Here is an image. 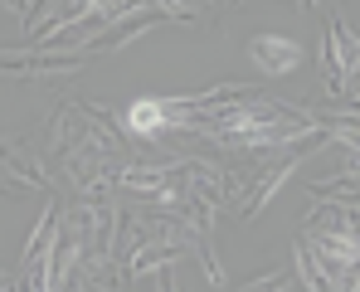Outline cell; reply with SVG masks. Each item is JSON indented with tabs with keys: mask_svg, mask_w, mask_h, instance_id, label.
Returning <instances> with one entry per match:
<instances>
[{
	"mask_svg": "<svg viewBox=\"0 0 360 292\" xmlns=\"http://www.w3.org/2000/svg\"><path fill=\"white\" fill-rule=\"evenodd\" d=\"M248 54H253V63L263 73H292L302 63V44L297 39H283V34H258L248 44Z\"/></svg>",
	"mask_w": 360,
	"mask_h": 292,
	"instance_id": "obj_5",
	"label": "cell"
},
{
	"mask_svg": "<svg viewBox=\"0 0 360 292\" xmlns=\"http://www.w3.org/2000/svg\"><path fill=\"white\" fill-rule=\"evenodd\" d=\"M0 5H10L15 15H30V0H0Z\"/></svg>",
	"mask_w": 360,
	"mask_h": 292,
	"instance_id": "obj_14",
	"label": "cell"
},
{
	"mask_svg": "<svg viewBox=\"0 0 360 292\" xmlns=\"http://www.w3.org/2000/svg\"><path fill=\"white\" fill-rule=\"evenodd\" d=\"M224 5H229V0H205V10H224Z\"/></svg>",
	"mask_w": 360,
	"mask_h": 292,
	"instance_id": "obj_16",
	"label": "cell"
},
{
	"mask_svg": "<svg viewBox=\"0 0 360 292\" xmlns=\"http://www.w3.org/2000/svg\"><path fill=\"white\" fill-rule=\"evenodd\" d=\"M171 15L151 0V5H136V10H127L122 20H112L98 39H93V49H122V44H131L136 34H146V30H156V25H166Z\"/></svg>",
	"mask_w": 360,
	"mask_h": 292,
	"instance_id": "obj_2",
	"label": "cell"
},
{
	"mask_svg": "<svg viewBox=\"0 0 360 292\" xmlns=\"http://www.w3.org/2000/svg\"><path fill=\"white\" fill-rule=\"evenodd\" d=\"M122 122L146 141V146H161L166 141V132H171V117H166V98H136L127 113H122Z\"/></svg>",
	"mask_w": 360,
	"mask_h": 292,
	"instance_id": "obj_4",
	"label": "cell"
},
{
	"mask_svg": "<svg viewBox=\"0 0 360 292\" xmlns=\"http://www.w3.org/2000/svg\"><path fill=\"white\" fill-rule=\"evenodd\" d=\"M185 180H190V195H200L205 205H224L229 195H234V185H239V175L234 171H219L214 161H185Z\"/></svg>",
	"mask_w": 360,
	"mask_h": 292,
	"instance_id": "obj_3",
	"label": "cell"
},
{
	"mask_svg": "<svg viewBox=\"0 0 360 292\" xmlns=\"http://www.w3.org/2000/svg\"><path fill=\"white\" fill-rule=\"evenodd\" d=\"M307 117H311L326 137H336V141H346V146H360V113L356 108H346V103H336V108L307 103Z\"/></svg>",
	"mask_w": 360,
	"mask_h": 292,
	"instance_id": "obj_6",
	"label": "cell"
},
{
	"mask_svg": "<svg viewBox=\"0 0 360 292\" xmlns=\"http://www.w3.org/2000/svg\"><path fill=\"white\" fill-rule=\"evenodd\" d=\"M156 288H161V292H176V273H171V268H161V273H156Z\"/></svg>",
	"mask_w": 360,
	"mask_h": 292,
	"instance_id": "obj_12",
	"label": "cell"
},
{
	"mask_svg": "<svg viewBox=\"0 0 360 292\" xmlns=\"http://www.w3.org/2000/svg\"><path fill=\"white\" fill-rule=\"evenodd\" d=\"M239 292H288V268H278V273H268V278H258V283H248Z\"/></svg>",
	"mask_w": 360,
	"mask_h": 292,
	"instance_id": "obj_10",
	"label": "cell"
},
{
	"mask_svg": "<svg viewBox=\"0 0 360 292\" xmlns=\"http://www.w3.org/2000/svg\"><path fill=\"white\" fill-rule=\"evenodd\" d=\"M83 68V54L59 49H0V73L10 78H68Z\"/></svg>",
	"mask_w": 360,
	"mask_h": 292,
	"instance_id": "obj_1",
	"label": "cell"
},
{
	"mask_svg": "<svg viewBox=\"0 0 360 292\" xmlns=\"http://www.w3.org/2000/svg\"><path fill=\"white\" fill-rule=\"evenodd\" d=\"M0 166L10 175H20L30 190H49V171H44V161L25 146V141H0Z\"/></svg>",
	"mask_w": 360,
	"mask_h": 292,
	"instance_id": "obj_7",
	"label": "cell"
},
{
	"mask_svg": "<svg viewBox=\"0 0 360 292\" xmlns=\"http://www.w3.org/2000/svg\"><path fill=\"white\" fill-rule=\"evenodd\" d=\"M30 185H20V175H10L5 166H0V195H25Z\"/></svg>",
	"mask_w": 360,
	"mask_h": 292,
	"instance_id": "obj_11",
	"label": "cell"
},
{
	"mask_svg": "<svg viewBox=\"0 0 360 292\" xmlns=\"http://www.w3.org/2000/svg\"><path fill=\"white\" fill-rule=\"evenodd\" d=\"M0 292H15V278H5V273H0Z\"/></svg>",
	"mask_w": 360,
	"mask_h": 292,
	"instance_id": "obj_15",
	"label": "cell"
},
{
	"mask_svg": "<svg viewBox=\"0 0 360 292\" xmlns=\"http://www.w3.org/2000/svg\"><path fill=\"white\" fill-rule=\"evenodd\" d=\"M297 5H302V10H316V0H297Z\"/></svg>",
	"mask_w": 360,
	"mask_h": 292,
	"instance_id": "obj_17",
	"label": "cell"
},
{
	"mask_svg": "<svg viewBox=\"0 0 360 292\" xmlns=\"http://www.w3.org/2000/svg\"><path fill=\"white\" fill-rule=\"evenodd\" d=\"M346 175H360V146H351V161H346Z\"/></svg>",
	"mask_w": 360,
	"mask_h": 292,
	"instance_id": "obj_13",
	"label": "cell"
},
{
	"mask_svg": "<svg viewBox=\"0 0 360 292\" xmlns=\"http://www.w3.org/2000/svg\"><path fill=\"white\" fill-rule=\"evenodd\" d=\"M171 20H205L210 10H205V0H156Z\"/></svg>",
	"mask_w": 360,
	"mask_h": 292,
	"instance_id": "obj_9",
	"label": "cell"
},
{
	"mask_svg": "<svg viewBox=\"0 0 360 292\" xmlns=\"http://www.w3.org/2000/svg\"><path fill=\"white\" fill-rule=\"evenodd\" d=\"M190 248L180 243V239H161V243H146V248H136L131 258H127V273L131 278H146V273H161V268H171V263H180Z\"/></svg>",
	"mask_w": 360,
	"mask_h": 292,
	"instance_id": "obj_8",
	"label": "cell"
}]
</instances>
